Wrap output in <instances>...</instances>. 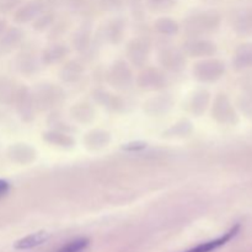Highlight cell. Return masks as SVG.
<instances>
[{
    "label": "cell",
    "instance_id": "obj_1",
    "mask_svg": "<svg viewBox=\"0 0 252 252\" xmlns=\"http://www.w3.org/2000/svg\"><path fill=\"white\" fill-rule=\"evenodd\" d=\"M239 229H240V226L235 225L234 228H231L228 233H225L224 235H221L220 238L214 239V240L208 241V243L201 244V245L196 246V248L189 249V250L186 252H212V251L217 250V249H219V248H221L223 245H225L228 241H230L231 239H233L234 236L238 234Z\"/></svg>",
    "mask_w": 252,
    "mask_h": 252
},
{
    "label": "cell",
    "instance_id": "obj_2",
    "mask_svg": "<svg viewBox=\"0 0 252 252\" xmlns=\"http://www.w3.org/2000/svg\"><path fill=\"white\" fill-rule=\"evenodd\" d=\"M47 240H48V234L44 233V231H39V233L31 234V235L19 240L15 244V248L17 250H31V249L42 245Z\"/></svg>",
    "mask_w": 252,
    "mask_h": 252
},
{
    "label": "cell",
    "instance_id": "obj_3",
    "mask_svg": "<svg viewBox=\"0 0 252 252\" xmlns=\"http://www.w3.org/2000/svg\"><path fill=\"white\" fill-rule=\"evenodd\" d=\"M88 245L89 240H86V239H76V240H73L64 245L57 252H83L88 248Z\"/></svg>",
    "mask_w": 252,
    "mask_h": 252
},
{
    "label": "cell",
    "instance_id": "obj_4",
    "mask_svg": "<svg viewBox=\"0 0 252 252\" xmlns=\"http://www.w3.org/2000/svg\"><path fill=\"white\" fill-rule=\"evenodd\" d=\"M239 62L246 66H252V44H248L241 49L240 54L238 56Z\"/></svg>",
    "mask_w": 252,
    "mask_h": 252
},
{
    "label": "cell",
    "instance_id": "obj_5",
    "mask_svg": "<svg viewBox=\"0 0 252 252\" xmlns=\"http://www.w3.org/2000/svg\"><path fill=\"white\" fill-rule=\"evenodd\" d=\"M7 189H9V184L4 180H0V196L4 193H6Z\"/></svg>",
    "mask_w": 252,
    "mask_h": 252
}]
</instances>
